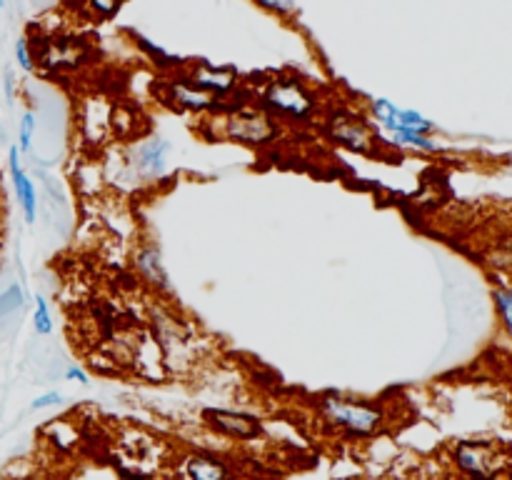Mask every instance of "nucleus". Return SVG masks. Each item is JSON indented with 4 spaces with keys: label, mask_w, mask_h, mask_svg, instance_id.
<instances>
[{
    "label": "nucleus",
    "mask_w": 512,
    "mask_h": 480,
    "mask_svg": "<svg viewBox=\"0 0 512 480\" xmlns=\"http://www.w3.org/2000/svg\"><path fill=\"white\" fill-rule=\"evenodd\" d=\"M170 145L163 143L160 138L148 140L145 145H140L138 150V168L145 175H160L165 168V155H168Z\"/></svg>",
    "instance_id": "obj_9"
},
{
    "label": "nucleus",
    "mask_w": 512,
    "mask_h": 480,
    "mask_svg": "<svg viewBox=\"0 0 512 480\" xmlns=\"http://www.w3.org/2000/svg\"><path fill=\"white\" fill-rule=\"evenodd\" d=\"M373 113L375 118L383 123V128L388 130L390 135H400V133H415V135H428L433 130V123L425 120L423 115L415 113V110H403L398 108L390 100H373Z\"/></svg>",
    "instance_id": "obj_2"
},
{
    "label": "nucleus",
    "mask_w": 512,
    "mask_h": 480,
    "mask_svg": "<svg viewBox=\"0 0 512 480\" xmlns=\"http://www.w3.org/2000/svg\"><path fill=\"white\" fill-rule=\"evenodd\" d=\"M495 300H498V308L503 313L505 325H508V330L512 333V293L510 290H500V293H495Z\"/></svg>",
    "instance_id": "obj_18"
},
{
    "label": "nucleus",
    "mask_w": 512,
    "mask_h": 480,
    "mask_svg": "<svg viewBox=\"0 0 512 480\" xmlns=\"http://www.w3.org/2000/svg\"><path fill=\"white\" fill-rule=\"evenodd\" d=\"M33 325L40 335H48L53 330V320H50V310L45 298H35V315H33Z\"/></svg>",
    "instance_id": "obj_15"
},
{
    "label": "nucleus",
    "mask_w": 512,
    "mask_h": 480,
    "mask_svg": "<svg viewBox=\"0 0 512 480\" xmlns=\"http://www.w3.org/2000/svg\"><path fill=\"white\" fill-rule=\"evenodd\" d=\"M323 413L330 423L343 425L350 433L368 435L373 430H378L383 425V413L380 408L368 403H360V400H345L338 395H328L323 398Z\"/></svg>",
    "instance_id": "obj_1"
},
{
    "label": "nucleus",
    "mask_w": 512,
    "mask_h": 480,
    "mask_svg": "<svg viewBox=\"0 0 512 480\" xmlns=\"http://www.w3.org/2000/svg\"><path fill=\"white\" fill-rule=\"evenodd\" d=\"M458 465L470 475L478 478H490L498 470L495 465V450L490 443H463L458 448Z\"/></svg>",
    "instance_id": "obj_5"
},
{
    "label": "nucleus",
    "mask_w": 512,
    "mask_h": 480,
    "mask_svg": "<svg viewBox=\"0 0 512 480\" xmlns=\"http://www.w3.org/2000/svg\"><path fill=\"white\" fill-rule=\"evenodd\" d=\"M173 98L178 100V103L188 105V108H205V105L213 103V95L200 90L198 85H175Z\"/></svg>",
    "instance_id": "obj_12"
},
{
    "label": "nucleus",
    "mask_w": 512,
    "mask_h": 480,
    "mask_svg": "<svg viewBox=\"0 0 512 480\" xmlns=\"http://www.w3.org/2000/svg\"><path fill=\"white\" fill-rule=\"evenodd\" d=\"M18 308H23V290H20L18 285H10V288L0 295V318L15 313Z\"/></svg>",
    "instance_id": "obj_14"
},
{
    "label": "nucleus",
    "mask_w": 512,
    "mask_h": 480,
    "mask_svg": "<svg viewBox=\"0 0 512 480\" xmlns=\"http://www.w3.org/2000/svg\"><path fill=\"white\" fill-rule=\"evenodd\" d=\"M205 418L210 420L213 428H218L225 435H233V438L250 440L260 435V423L250 415L233 413V410H205Z\"/></svg>",
    "instance_id": "obj_6"
},
{
    "label": "nucleus",
    "mask_w": 512,
    "mask_h": 480,
    "mask_svg": "<svg viewBox=\"0 0 512 480\" xmlns=\"http://www.w3.org/2000/svg\"><path fill=\"white\" fill-rule=\"evenodd\" d=\"M33 133H35V115L25 113L23 120H20V148L18 150H28L30 148Z\"/></svg>",
    "instance_id": "obj_16"
},
{
    "label": "nucleus",
    "mask_w": 512,
    "mask_h": 480,
    "mask_svg": "<svg viewBox=\"0 0 512 480\" xmlns=\"http://www.w3.org/2000/svg\"><path fill=\"white\" fill-rule=\"evenodd\" d=\"M190 480H228V470L218 458L210 455H195L188 460Z\"/></svg>",
    "instance_id": "obj_10"
},
{
    "label": "nucleus",
    "mask_w": 512,
    "mask_h": 480,
    "mask_svg": "<svg viewBox=\"0 0 512 480\" xmlns=\"http://www.w3.org/2000/svg\"><path fill=\"white\" fill-rule=\"evenodd\" d=\"M233 75L225 73V70H213V68H200L198 73L193 75V85H198L200 90H205V93L213 95L215 93H223V90H228L230 85H233Z\"/></svg>",
    "instance_id": "obj_11"
},
{
    "label": "nucleus",
    "mask_w": 512,
    "mask_h": 480,
    "mask_svg": "<svg viewBox=\"0 0 512 480\" xmlns=\"http://www.w3.org/2000/svg\"><path fill=\"white\" fill-rule=\"evenodd\" d=\"M10 175H13L15 195H18L25 220H28V223H35V185L33 180L25 175L23 165H20V150L15 148V145L10 148Z\"/></svg>",
    "instance_id": "obj_7"
},
{
    "label": "nucleus",
    "mask_w": 512,
    "mask_h": 480,
    "mask_svg": "<svg viewBox=\"0 0 512 480\" xmlns=\"http://www.w3.org/2000/svg\"><path fill=\"white\" fill-rule=\"evenodd\" d=\"M15 58H18V65L23 70H33V53H30V45H28V38H20L18 43H15Z\"/></svg>",
    "instance_id": "obj_17"
},
{
    "label": "nucleus",
    "mask_w": 512,
    "mask_h": 480,
    "mask_svg": "<svg viewBox=\"0 0 512 480\" xmlns=\"http://www.w3.org/2000/svg\"><path fill=\"white\" fill-rule=\"evenodd\" d=\"M265 103L278 108L280 113L295 115V118H305L313 110V100L305 93V88L295 80H278L270 83L268 93H265Z\"/></svg>",
    "instance_id": "obj_3"
},
{
    "label": "nucleus",
    "mask_w": 512,
    "mask_h": 480,
    "mask_svg": "<svg viewBox=\"0 0 512 480\" xmlns=\"http://www.w3.org/2000/svg\"><path fill=\"white\" fill-rule=\"evenodd\" d=\"M65 378H68V380H78L80 385H88L90 383L88 375H85L80 368H68V370H65Z\"/></svg>",
    "instance_id": "obj_20"
},
{
    "label": "nucleus",
    "mask_w": 512,
    "mask_h": 480,
    "mask_svg": "<svg viewBox=\"0 0 512 480\" xmlns=\"http://www.w3.org/2000/svg\"><path fill=\"white\" fill-rule=\"evenodd\" d=\"M55 403H60V393H45L40 395L38 400H33V410L48 408V405H55Z\"/></svg>",
    "instance_id": "obj_19"
},
{
    "label": "nucleus",
    "mask_w": 512,
    "mask_h": 480,
    "mask_svg": "<svg viewBox=\"0 0 512 480\" xmlns=\"http://www.w3.org/2000/svg\"><path fill=\"white\" fill-rule=\"evenodd\" d=\"M138 265H140V270H143V273L148 275L150 280H153V283H158V285H168V275H165L163 265H160V255H158V250H155V248L143 250V253H140Z\"/></svg>",
    "instance_id": "obj_13"
},
{
    "label": "nucleus",
    "mask_w": 512,
    "mask_h": 480,
    "mask_svg": "<svg viewBox=\"0 0 512 480\" xmlns=\"http://www.w3.org/2000/svg\"><path fill=\"white\" fill-rule=\"evenodd\" d=\"M333 138L340 140L343 145H348V148L360 150V153H368V150L373 148V135H370L368 128H365L363 123H358V120H338V123L333 125Z\"/></svg>",
    "instance_id": "obj_8"
},
{
    "label": "nucleus",
    "mask_w": 512,
    "mask_h": 480,
    "mask_svg": "<svg viewBox=\"0 0 512 480\" xmlns=\"http://www.w3.org/2000/svg\"><path fill=\"white\" fill-rule=\"evenodd\" d=\"M228 133L243 143H268L275 135V125L260 113H238L230 118Z\"/></svg>",
    "instance_id": "obj_4"
}]
</instances>
